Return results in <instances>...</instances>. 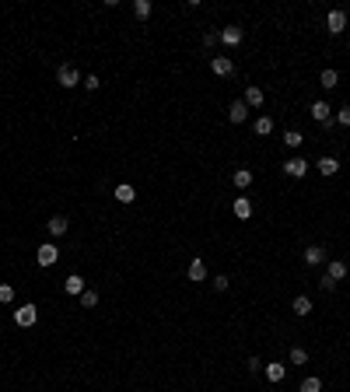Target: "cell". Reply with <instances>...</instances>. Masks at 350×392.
Instances as JSON below:
<instances>
[{"instance_id":"obj_1","label":"cell","mask_w":350,"mask_h":392,"mask_svg":"<svg viewBox=\"0 0 350 392\" xmlns=\"http://www.w3.org/2000/svg\"><path fill=\"white\" fill-rule=\"evenodd\" d=\"M35 319H39V312H35V305H21L18 312H14V322H18L21 329H28V326H35Z\"/></svg>"},{"instance_id":"obj_2","label":"cell","mask_w":350,"mask_h":392,"mask_svg":"<svg viewBox=\"0 0 350 392\" xmlns=\"http://www.w3.org/2000/svg\"><path fill=\"white\" fill-rule=\"evenodd\" d=\"M35 259H39V266H53L60 259V249L53 245V242H46V245H39V252H35Z\"/></svg>"},{"instance_id":"obj_3","label":"cell","mask_w":350,"mask_h":392,"mask_svg":"<svg viewBox=\"0 0 350 392\" xmlns=\"http://www.w3.org/2000/svg\"><path fill=\"white\" fill-rule=\"evenodd\" d=\"M56 81H60V84H63V88H74V84H77V81H81L77 67H70V63H67V67H60V70H56Z\"/></svg>"},{"instance_id":"obj_4","label":"cell","mask_w":350,"mask_h":392,"mask_svg":"<svg viewBox=\"0 0 350 392\" xmlns=\"http://www.w3.org/2000/svg\"><path fill=\"white\" fill-rule=\"evenodd\" d=\"M326 28H329L333 35H340V32L347 28V14H343V11H329V18H326Z\"/></svg>"},{"instance_id":"obj_5","label":"cell","mask_w":350,"mask_h":392,"mask_svg":"<svg viewBox=\"0 0 350 392\" xmlns=\"http://www.w3.org/2000/svg\"><path fill=\"white\" fill-rule=\"evenodd\" d=\"M284 172H287L291 179H301L305 172H308V161H305V158H291V161L284 165Z\"/></svg>"},{"instance_id":"obj_6","label":"cell","mask_w":350,"mask_h":392,"mask_svg":"<svg viewBox=\"0 0 350 392\" xmlns=\"http://www.w3.org/2000/svg\"><path fill=\"white\" fill-rule=\"evenodd\" d=\"M228 116H231V123H245V119H249V105H245V102H231Z\"/></svg>"},{"instance_id":"obj_7","label":"cell","mask_w":350,"mask_h":392,"mask_svg":"<svg viewBox=\"0 0 350 392\" xmlns=\"http://www.w3.org/2000/svg\"><path fill=\"white\" fill-rule=\"evenodd\" d=\"M326 277H329L333 284H336V280H343V277H347V263H343V259H333L329 270H326Z\"/></svg>"},{"instance_id":"obj_8","label":"cell","mask_w":350,"mask_h":392,"mask_svg":"<svg viewBox=\"0 0 350 392\" xmlns=\"http://www.w3.org/2000/svg\"><path fill=\"white\" fill-rule=\"evenodd\" d=\"M242 35H245V32H242L238 25H228V28L221 32V42H228V46H238V42H242Z\"/></svg>"},{"instance_id":"obj_9","label":"cell","mask_w":350,"mask_h":392,"mask_svg":"<svg viewBox=\"0 0 350 392\" xmlns=\"http://www.w3.org/2000/svg\"><path fill=\"white\" fill-rule=\"evenodd\" d=\"M63 291H67V294H84V277L70 273L67 280H63Z\"/></svg>"},{"instance_id":"obj_10","label":"cell","mask_w":350,"mask_h":392,"mask_svg":"<svg viewBox=\"0 0 350 392\" xmlns=\"http://www.w3.org/2000/svg\"><path fill=\"white\" fill-rule=\"evenodd\" d=\"M214 74L228 77V74H235V63H231L228 56H214Z\"/></svg>"},{"instance_id":"obj_11","label":"cell","mask_w":350,"mask_h":392,"mask_svg":"<svg viewBox=\"0 0 350 392\" xmlns=\"http://www.w3.org/2000/svg\"><path fill=\"white\" fill-rule=\"evenodd\" d=\"M315 168H319L322 175H336V172H340V161H336V158H319Z\"/></svg>"},{"instance_id":"obj_12","label":"cell","mask_w":350,"mask_h":392,"mask_svg":"<svg viewBox=\"0 0 350 392\" xmlns=\"http://www.w3.org/2000/svg\"><path fill=\"white\" fill-rule=\"evenodd\" d=\"M245 105H263V88H256V84H249L245 88V98H242Z\"/></svg>"},{"instance_id":"obj_13","label":"cell","mask_w":350,"mask_h":392,"mask_svg":"<svg viewBox=\"0 0 350 392\" xmlns=\"http://www.w3.org/2000/svg\"><path fill=\"white\" fill-rule=\"evenodd\" d=\"M322 259H326V249H319V245H312V249H305V263H308V266H319Z\"/></svg>"},{"instance_id":"obj_14","label":"cell","mask_w":350,"mask_h":392,"mask_svg":"<svg viewBox=\"0 0 350 392\" xmlns=\"http://www.w3.org/2000/svg\"><path fill=\"white\" fill-rule=\"evenodd\" d=\"M263 371H266V378H270V382H284V375H287V368H284V364H277V361H273V364H266V368H263Z\"/></svg>"},{"instance_id":"obj_15","label":"cell","mask_w":350,"mask_h":392,"mask_svg":"<svg viewBox=\"0 0 350 392\" xmlns=\"http://www.w3.org/2000/svg\"><path fill=\"white\" fill-rule=\"evenodd\" d=\"M312 119H315V123H329V105H326V102H315V105H312Z\"/></svg>"},{"instance_id":"obj_16","label":"cell","mask_w":350,"mask_h":392,"mask_svg":"<svg viewBox=\"0 0 350 392\" xmlns=\"http://www.w3.org/2000/svg\"><path fill=\"white\" fill-rule=\"evenodd\" d=\"M235 217H242V221H245V217H252V203H249L245 196H238V200H235Z\"/></svg>"},{"instance_id":"obj_17","label":"cell","mask_w":350,"mask_h":392,"mask_svg":"<svg viewBox=\"0 0 350 392\" xmlns=\"http://www.w3.org/2000/svg\"><path fill=\"white\" fill-rule=\"evenodd\" d=\"M231 182L238 186V189H249V186H252V172H245V168H238V172L231 175Z\"/></svg>"},{"instance_id":"obj_18","label":"cell","mask_w":350,"mask_h":392,"mask_svg":"<svg viewBox=\"0 0 350 392\" xmlns=\"http://www.w3.org/2000/svg\"><path fill=\"white\" fill-rule=\"evenodd\" d=\"M49 235L53 238H60V235H67V217H53V221H49Z\"/></svg>"},{"instance_id":"obj_19","label":"cell","mask_w":350,"mask_h":392,"mask_svg":"<svg viewBox=\"0 0 350 392\" xmlns=\"http://www.w3.org/2000/svg\"><path fill=\"white\" fill-rule=\"evenodd\" d=\"M189 280H207V266H203V259H193V263H189Z\"/></svg>"},{"instance_id":"obj_20","label":"cell","mask_w":350,"mask_h":392,"mask_svg":"<svg viewBox=\"0 0 350 392\" xmlns=\"http://www.w3.org/2000/svg\"><path fill=\"white\" fill-rule=\"evenodd\" d=\"M266 133H273V119L270 116H259V119H256V137H266Z\"/></svg>"},{"instance_id":"obj_21","label":"cell","mask_w":350,"mask_h":392,"mask_svg":"<svg viewBox=\"0 0 350 392\" xmlns=\"http://www.w3.org/2000/svg\"><path fill=\"white\" fill-rule=\"evenodd\" d=\"M291 308H294V315H308V312H312V301L305 298V294H298V298H294V305H291Z\"/></svg>"},{"instance_id":"obj_22","label":"cell","mask_w":350,"mask_h":392,"mask_svg":"<svg viewBox=\"0 0 350 392\" xmlns=\"http://www.w3.org/2000/svg\"><path fill=\"white\" fill-rule=\"evenodd\" d=\"M151 11H154V4H151V0H137V4H133V14H137V18H151Z\"/></svg>"},{"instance_id":"obj_23","label":"cell","mask_w":350,"mask_h":392,"mask_svg":"<svg viewBox=\"0 0 350 392\" xmlns=\"http://www.w3.org/2000/svg\"><path fill=\"white\" fill-rule=\"evenodd\" d=\"M116 200H119V203H133V200H137L133 186H116Z\"/></svg>"},{"instance_id":"obj_24","label":"cell","mask_w":350,"mask_h":392,"mask_svg":"<svg viewBox=\"0 0 350 392\" xmlns=\"http://www.w3.org/2000/svg\"><path fill=\"white\" fill-rule=\"evenodd\" d=\"M284 144H287V147H301V144H305V137H301L298 130H287V133H284Z\"/></svg>"},{"instance_id":"obj_25","label":"cell","mask_w":350,"mask_h":392,"mask_svg":"<svg viewBox=\"0 0 350 392\" xmlns=\"http://www.w3.org/2000/svg\"><path fill=\"white\" fill-rule=\"evenodd\" d=\"M322 88H336V81H340V74H336V70H322Z\"/></svg>"},{"instance_id":"obj_26","label":"cell","mask_w":350,"mask_h":392,"mask_svg":"<svg viewBox=\"0 0 350 392\" xmlns=\"http://www.w3.org/2000/svg\"><path fill=\"white\" fill-rule=\"evenodd\" d=\"M301 392H322V382H319V378H305V382H301Z\"/></svg>"},{"instance_id":"obj_27","label":"cell","mask_w":350,"mask_h":392,"mask_svg":"<svg viewBox=\"0 0 350 392\" xmlns=\"http://www.w3.org/2000/svg\"><path fill=\"white\" fill-rule=\"evenodd\" d=\"M81 305H84V308H95V305H98V294L95 291H84V294H81Z\"/></svg>"},{"instance_id":"obj_28","label":"cell","mask_w":350,"mask_h":392,"mask_svg":"<svg viewBox=\"0 0 350 392\" xmlns=\"http://www.w3.org/2000/svg\"><path fill=\"white\" fill-rule=\"evenodd\" d=\"M305 361H308V350L294 347V350H291V364H305Z\"/></svg>"},{"instance_id":"obj_29","label":"cell","mask_w":350,"mask_h":392,"mask_svg":"<svg viewBox=\"0 0 350 392\" xmlns=\"http://www.w3.org/2000/svg\"><path fill=\"white\" fill-rule=\"evenodd\" d=\"M0 301H4V305L14 301V287H11V284H0Z\"/></svg>"},{"instance_id":"obj_30","label":"cell","mask_w":350,"mask_h":392,"mask_svg":"<svg viewBox=\"0 0 350 392\" xmlns=\"http://www.w3.org/2000/svg\"><path fill=\"white\" fill-rule=\"evenodd\" d=\"M336 123H340V126H350V105H343V109L336 112Z\"/></svg>"},{"instance_id":"obj_31","label":"cell","mask_w":350,"mask_h":392,"mask_svg":"<svg viewBox=\"0 0 350 392\" xmlns=\"http://www.w3.org/2000/svg\"><path fill=\"white\" fill-rule=\"evenodd\" d=\"M98 84H102V81H98V77H95V74H88V77H84V88H88V91H95Z\"/></svg>"},{"instance_id":"obj_32","label":"cell","mask_w":350,"mask_h":392,"mask_svg":"<svg viewBox=\"0 0 350 392\" xmlns=\"http://www.w3.org/2000/svg\"><path fill=\"white\" fill-rule=\"evenodd\" d=\"M214 287L217 291H228V277H214Z\"/></svg>"}]
</instances>
